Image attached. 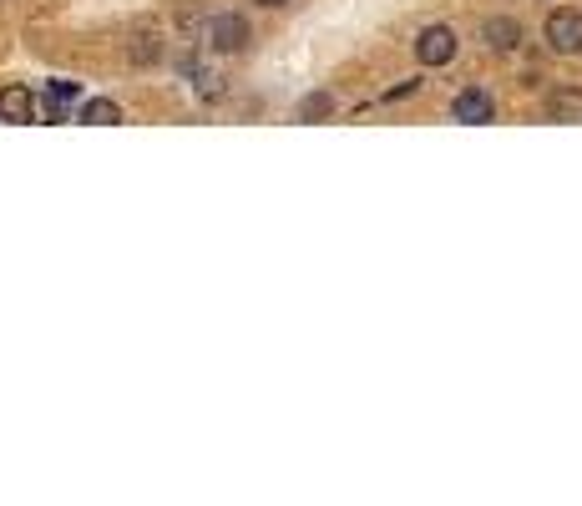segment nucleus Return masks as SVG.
Masks as SVG:
<instances>
[{"instance_id": "obj_1", "label": "nucleus", "mask_w": 582, "mask_h": 506, "mask_svg": "<svg viewBox=\"0 0 582 506\" xmlns=\"http://www.w3.org/2000/svg\"><path fill=\"white\" fill-rule=\"evenodd\" d=\"M248 41H254V26H248L243 16H213L208 21V46L218 51V56H243L248 51Z\"/></svg>"}, {"instance_id": "obj_2", "label": "nucleus", "mask_w": 582, "mask_h": 506, "mask_svg": "<svg viewBox=\"0 0 582 506\" xmlns=\"http://www.w3.org/2000/svg\"><path fill=\"white\" fill-rule=\"evenodd\" d=\"M547 46L562 51V56H577L582 51V11H552L547 16Z\"/></svg>"}, {"instance_id": "obj_3", "label": "nucleus", "mask_w": 582, "mask_h": 506, "mask_svg": "<svg viewBox=\"0 0 582 506\" xmlns=\"http://www.w3.org/2000/svg\"><path fill=\"white\" fill-rule=\"evenodd\" d=\"M415 56H421V66H446L456 56V31L451 26H426L421 36H415Z\"/></svg>"}, {"instance_id": "obj_4", "label": "nucleus", "mask_w": 582, "mask_h": 506, "mask_svg": "<svg viewBox=\"0 0 582 506\" xmlns=\"http://www.w3.org/2000/svg\"><path fill=\"white\" fill-rule=\"evenodd\" d=\"M491 112H496V107H491V97H486L481 87H466V92L451 102V117H456V122H466V127H481V122H491Z\"/></svg>"}, {"instance_id": "obj_5", "label": "nucleus", "mask_w": 582, "mask_h": 506, "mask_svg": "<svg viewBox=\"0 0 582 506\" xmlns=\"http://www.w3.org/2000/svg\"><path fill=\"white\" fill-rule=\"evenodd\" d=\"M0 117L6 122H31L36 117V97H31V87H0Z\"/></svg>"}, {"instance_id": "obj_6", "label": "nucleus", "mask_w": 582, "mask_h": 506, "mask_svg": "<svg viewBox=\"0 0 582 506\" xmlns=\"http://www.w3.org/2000/svg\"><path fill=\"white\" fill-rule=\"evenodd\" d=\"M481 41H486L491 51H512V46L522 41V26H517L512 16H491V21L481 26Z\"/></svg>"}, {"instance_id": "obj_7", "label": "nucleus", "mask_w": 582, "mask_h": 506, "mask_svg": "<svg viewBox=\"0 0 582 506\" xmlns=\"http://www.w3.org/2000/svg\"><path fill=\"white\" fill-rule=\"evenodd\" d=\"M81 97V87H76V81H51V92H46V117L51 122H61L66 117V107Z\"/></svg>"}, {"instance_id": "obj_8", "label": "nucleus", "mask_w": 582, "mask_h": 506, "mask_svg": "<svg viewBox=\"0 0 582 506\" xmlns=\"http://www.w3.org/2000/svg\"><path fill=\"white\" fill-rule=\"evenodd\" d=\"M81 122L87 127H112V122H122V107L112 97H92L87 107H81Z\"/></svg>"}, {"instance_id": "obj_9", "label": "nucleus", "mask_w": 582, "mask_h": 506, "mask_svg": "<svg viewBox=\"0 0 582 506\" xmlns=\"http://www.w3.org/2000/svg\"><path fill=\"white\" fill-rule=\"evenodd\" d=\"M547 112H552L557 122H577V117H582V92H567V87L552 92V97H547Z\"/></svg>"}, {"instance_id": "obj_10", "label": "nucleus", "mask_w": 582, "mask_h": 506, "mask_svg": "<svg viewBox=\"0 0 582 506\" xmlns=\"http://www.w3.org/2000/svg\"><path fill=\"white\" fill-rule=\"evenodd\" d=\"M329 112H335V97H329V92H314V97L299 102V122H324Z\"/></svg>"}, {"instance_id": "obj_11", "label": "nucleus", "mask_w": 582, "mask_h": 506, "mask_svg": "<svg viewBox=\"0 0 582 506\" xmlns=\"http://www.w3.org/2000/svg\"><path fill=\"white\" fill-rule=\"evenodd\" d=\"M157 56H162V41L157 36H137L132 41V66H152Z\"/></svg>"}, {"instance_id": "obj_12", "label": "nucleus", "mask_w": 582, "mask_h": 506, "mask_svg": "<svg viewBox=\"0 0 582 506\" xmlns=\"http://www.w3.org/2000/svg\"><path fill=\"white\" fill-rule=\"evenodd\" d=\"M259 6H289V0H259Z\"/></svg>"}]
</instances>
